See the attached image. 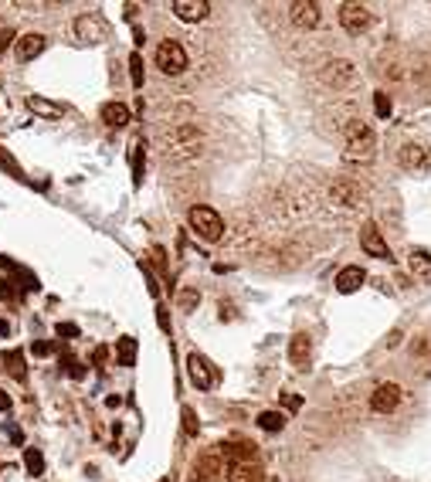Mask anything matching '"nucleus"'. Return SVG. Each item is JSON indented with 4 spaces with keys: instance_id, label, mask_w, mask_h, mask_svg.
Returning <instances> with one entry per match:
<instances>
[{
    "instance_id": "20",
    "label": "nucleus",
    "mask_w": 431,
    "mask_h": 482,
    "mask_svg": "<svg viewBox=\"0 0 431 482\" xmlns=\"http://www.w3.org/2000/svg\"><path fill=\"white\" fill-rule=\"evenodd\" d=\"M27 109H31L34 116H41V119H61V116H65V105L45 99V96H31V99H27Z\"/></svg>"
},
{
    "instance_id": "39",
    "label": "nucleus",
    "mask_w": 431,
    "mask_h": 482,
    "mask_svg": "<svg viewBox=\"0 0 431 482\" xmlns=\"http://www.w3.org/2000/svg\"><path fill=\"white\" fill-rule=\"evenodd\" d=\"M0 411H10V394L0 387Z\"/></svg>"
},
{
    "instance_id": "2",
    "label": "nucleus",
    "mask_w": 431,
    "mask_h": 482,
    "mask_svg": "<svg viewBox=\"0 0 431 482\" xmlns=\"http://www.w3.org/2000/svg\"><path fill=\"white\" fill-rule=\"evenodd\" d=\"M343 136H347V143H343V160H350V163H370V160H374V153H377V136H374V129L367 126V123L350 119Z\"/></svg>"
},
{
    "instance_id": "19",
    "label": "nucleus",
    "mask_w": 431,
    "mask_h": 482,
    "mask_svg": "<svg viewBox=\"0 0 431 482\" xmlns=\"http://www.w3.org/2000/svg\"><path fill=\"white\" fill-rule=\"evenodd\" d=\"M228 482H258L252 458H228Z\"/></svg>"
},
{
    "instance_id": "8",
    "label": "nucleus",
    "mask_w": 431,
    "mask_h": 482,
    "mask_svg": "<svg viewBox=\"0 0 431 482\" xmlns=\"http://www.w3.org/2000/svg\"><path fill=\"white\" fill-rule=\"evenodd\" d=\"M360 248L367 255H374V258H384V262H391V248H387V241H384V234L377 231L374 221H367L363 228H360Z\"/></svg>"
},
{
    "instance_id": "35",
    "label": "nucleus",
    "mask_w": 431,
    "mask_h": 482,
    "mask_svg": "<svg viewBox=\"0 0 431 482\" xmlns=\"http://www.w3.org/2000/svg\"><path fill=\"white\" fill-rule=\"evenodd\" d=\"M54 330H58V336H78V333H82L75 323H58Z\"/></svg>"
},
{
    "instance_id": "17",
    "label": "nucleus",
    "mask_w": 431,
    "mask_h": 482,
    "mask_svg": "<svg viewBox=\"0 0 431 482\" xmlns=\"http://www.w3.org/2000/svg\"><path fill=\"white\" fill-rule=\"evenodd\" d=\"M99 116H102V123H105V126L123 129V126H129V116H133V112H129L123 102H105V105L99 109Z\"/></svg>"
},
{
    "instance_id": "26",
    "label": "nucleus",
    "mask_w": 431,
    "mask_h": 482,
    "mask_svg": "<svg viewBox=\"0 0 431 482\" xmlns=\"http://www.w3.org/2000/svg\"><path fill=\"white\" fill-rule=\"evenodd\" d=\"M24 469L31 476H45V455H41V449H24Z\"/></svg>"
},
{
    "instance_id": "14",
    "label": "nucleus",
    "mask_w": 431,
    "mask_h": 482,
    "mask_svg": "<svg viewBox=\"0 0 431 482\" xmlns=\"http://www.w3.org/2000/svg\"><path fill=\"white\" fill-rule=\"evenodd\" d=\"M354 65L350 61H343V58H336V61H330L326 68H323V82L326 85H333V89H343V85H350L354 82Z\"/></svg>"
},
{
    "instance_id": "16",
    "label": "nucleus",
    "mask_w": 431,
    "mask_h": 482,
    "mask_svg": "<svg viewBox=\"0 0 431 482\" xmlns=\"http://www.w3.org/2000/svg\"><path fill=\"white\" fill-rule=\"evenodd\" d=\"M45 45H48L45 34H34V31H31V34H24L21 41H14V54H17V61H34V58L45 51Z\"/></svg>"
},
{
    "instance_id": "13",
    "label": "nucleus",
    "mask_w": 431,
    "mask_h": 482,
    "mask_svg": "<svg viewBox=\"0 0 431 482\" xmlns=\"http://www.w3.org/2000/svg\"><path fill=\"white\" fill-rule=\"evenodd\" d=\"M207 10H211L207 0H174V14H177L183 24H197V21H204Z\"/></svg>"
},
{
    "instance_id": "3",
    "label": "nucleus",
    "mask_w": 431,
    "mask_h": 482,
    "mask_svg": "<svg viewBox=\"0 0 431 482\" xmlns=\"http://www.w3.org/2000/svg\"><path fill=\"white\" fill-rule=\"evenodd\" d=\"M187 225H190V231H194L197 238H204V241H221V234H225V218H221L214 207H204V204H197V207L187 211Z\"/></svg>"
},
{
    "instance_id": "28",
    "label": "nucleus",
    "mask_w": 431,
    "mask_h": 482,
    "mask_svg": "<svg viewBox=\"0 0 431 482\" xmlns=\"http://www.w3.org/2000/svg\"><path fill=\"white\" fill-rule=\"evenodd\" d=\"M197 303H201V292H197V289H183V292L177 296V306L183 309V312L197 309Z\"/></svg>"
},
{
    "instance_id": "12",
    "label": "nucleus",
    "mask_w": 431,
    "mask_h": 482,
    "mask_svg": "<svg viewBox=\"0 0 431 482\" xmlns=\"http://www.w3.org/2000/svg\"><path fill=\"white\" fill-rule=\"evenodd\" d=\"M333 204H340V207H360L363 204V190L356 187L354 180H336L330 190Z\"/></svg>"
},
{
    "instance_id": "41",
    "label": "nucleus",
    "mask_w": 431,
    "mask_h": 482,
    "mask_svg": "<svg viewBox=\"0 0 431 482\" xmlns=\"http://www.w3.org/2000/svg\"><path fill=\"white\" fill-rule=\"evenodd\" d=\"M221 319H234V309H231V306H225V303H221Z\"/></svg>"
},
{
    "instance_id": "42",
    "label": "nucleus",
    "mask_w": 431,
    "mask_h": 482,
    "mask_svg": "<svg viewBox=\"0 0 431 482\" xmlns=\"http://www.w3.org/2000/svg\"><path fill=\"white\" fill-rule=\"evenodd\" d=\"M0 336H10V323L7 319H0Z\"/></svg>"
},
{
    "instance_id": "34",
    "label": "nucleus",
    "mask_w": 431,
    "mask_h": 482,
    "mask_svg": "<svg viewBox=\"0 0 431 482\" xmlns=\"http://www.w3.org/2000/svg\"><path fill=\"white\" fill-rule=\"evenodd\" d=\"M156 323H160V330L170 333V316H167V306H156Z\"/></svg>"
},
{
    "instance_id": "25",
    "label": "nucleus",
    "mask_w": 431,
    "mask_h": 482,
    "mask_svg": "<svg viewBox=\"0 0 431 482\" xmlns=\"http://www.w3.org/2000/svg\"><path fill=\"white\" fill-rule=\"evenodd\" d=\"M258 428L262 432H282L285 428V414L282 411H262L258 414Z\"/></svg>"
},
{
    "instance_id": "11",
    "label": "nucleus",
    "mask_w": 431,
    "mask_h": 482,
    "mask_svg": "<svg viewBox=\"0 0 431 482\" xmlns=\"http://www.w3.org/2000/svg\"><path fill=\"white\" fill-rule=\"evenodd\" d=\"M398 160H401V167L411 170V174H421V170L431 167V153L425 146H418V143H404L401 153H398Z\"/></svg>"
},
{
    "instance_id": "22",
    "label": "nucleus",
    "mask_w": 431,
    "mask_h": 482,
    "mask_svg": "<svg viewBox=\"0 0 431 482\" xmlns=\"http://www.w3.org/2000/svg\"><path fill=\"white\" fill-rule=\"evenodd\" d=\"M3 370H7L14 381H27L24 354H21V350H7V354H3Z\"/></svg>"
},
{
    "instance_id": "6",
    "label": "nucleus",
    "mask_w": 431,
    "mask_h": 482,
    "mask_svg": "<svg viewBox=\"0 0 431 482\" xmlns=\"http://www.w3.org/2000/svg\"><path fill=\"white\" fill-rule=\"evenodd\" d=\"M340 24H343V31H350V34H363L367 27L374 24V14L363 3H343L340 7Z\"/></svg>"
},
{
    "instance_id": "24",
    "label": "nucleus",
    "mask_w": 431,
    "mask_h": 482,
    "mask_svg": "<svg viewBox=\"0 0 431 482\" xmlns=\"http://www.w3.org/2000/svg\"><path fill=\"white\" fill-rule=\"evenodd\" d=\"M116 360H119V367H133L136 363V340L133 336L116 340Z\"/></svg>"
},
{
    "instance_id": "33",
    "label": "nucleus",
    "mask_w": 431,
    "mask_h": 482,
    "mask_svg": "<svg viewBox=\"0 0 431 482\" xmlns=\"http://www.w3.org/2000/svg\"><path fill=\"white\" fill-rule=\"evenodd\" d=\"M54 354V343H51V340H38V343H34V356H51Z\"/></svg>"
},
{
    "instance_id": "5",
    "label": "nucleus",
    "mask_w": 431,
    "mask_h": 482,
    "mask_svg": "<svg viewBox=\"0 0 431 482\" xmlns=\"http://www.w3.org/2000/svg\"><path fill=\"white\" fill-rule=\"evenodd\" d=\"M187 377H190V384L197 391H211L218 384V370H214V363L204 354H190L187 356Z\"/></svg>"
},
{
    "instance_id": "29",
    "label": "nucleus",
    "mask_w": 431,
    "mask_h": 482,
    "mask_svg": "<svg viewBox=\"0 0 431 482\" xmlns=\"http://www.w3.org/2000/svg\"><path fill=\"white\" fill-rule=\"evenodd\" d=\"M374 109H377L381 119H387V116H391V96H387V92H377V96H374Z\"/></svg>"
},
{
    "instance_id": "18",
    "label": "nucleus",
    "mask_w": 431,
    "mask_h": 482,
    "mask_svg": "<svg viewBox=\"0 0 431 482\" xmlns=\"http://www.w3.org/2000/svg\"><path fill=\"white\" fill-rule=\"evenodd\" d=\"M363 282H367V272H363L360 265H347V269L336 276V289H340L343 296H350V292H356Z\"/></svg>"
},
{
    "instance_id": "23",
    "label": "nucleus",
    "mask_w": 431,
    "mask_h": 482,
    "mask_svg": "<svg viewBox=\"0 0 431 482\" xmlns=\"http://www.w3.org/2000/svg\"><path fill=\"white\" fill-rule=\"evenodd\" d=\"M143 167H146V143L136 140L133 143V183L143 187Z\"/></svg>"
},
{
    "instance_id": "36",
    "label": "nucleus",
    "mask_w": 431,
    "mask_h": 482,
    "mask_svg": "<svg viewBox=\"0 0 431 482\" xmlns=\"http://www.w3.org/2000/svg\"><path fill=\"white\" fill-rule=\"evenodd\" d=\"M282 405L289 407V411H296V407L303 405V398H296V394H282Z\"/></svg>"
},
{
    "instance_id": "10",
    "label": "nucleus",
    "mask_w": 431,
    "mask_h": 482,
    "mask_svg": "<svg viewBox=\"0 0 431 482\" xmlns=\"http://www.w3.org/2000/svg\"><path fill=\"white\" fill-rule=\"evenodd\" d=\"M398 405H401V387H398V384H381V387H374L370 407H374L377 414H391V411H398Z\"/></svg>"
},
{
    "instance_id": "38",
    "label": "nucleus",
    "mask_w": 431,
    "mask_h": 482,
    "mask_svg": "<svg viewBox=\"0 0 431 482\" xmlns=\"http://www.w3.org/2000/svg\"><path fill=\"white\" fill-rule=\"evenodd\" d=\"M10 285H14V282H0V299H10V296H14Z\"/></svg>"
},
{
    "instance_id": "37",
    "label": "nucleus",
    "mask_w": 431,
    "mask_h": 482,
    "mask_svg": "<svg viewBox=\"0 0 431 482\" xmlns=\"http://www.w3.org/2000/svg\"><path fill=\"white\" fill-rule=\"evenodd\" d=\"M10 41H14V31H10V27H3V31H0V54H3V48H7Z\"/></svg>"
},
{
    "instance_id": "31",
    "label": "nucleus",
    "mask_w": 431,
    "mask_h": 482,
    "mask_svg": "<svg viewBox=\"0 0 431 482\" xmlns=\"http://www.w3.org/2000/svg\"><path fill=\"white\" fill-rule=\"evenodd\" d=\"M139 269H143V276H146V289H150V296H153V299H160V285H156V276L150 272V265H143V262H139Z\"/></svg>"
},
{
    "instance_id": "27",
    "label": "nucleus",
    "mask_w": 431,
    "mask_h": 482,
    "mask_svg": "<svg viewBox=\"0 0 431 482\" xmlns=\"http://www.w3.org/2000/svg\"><path fill=\"white\" fill-rule=\"evenodd\" d=\"M129 78H133V85H136V89H143V54H139V51H133V54H129Z\"/></svg>"
},
{
    "instance_id": "32",
    "label": "nucleus",
    "mask_w": 431,
    "mask_h": 482,
    "mask_svg": "<svg viewBox=\"0 0 431 482\" xmlns=\"http://www.w3.org/2000/svg\"><path fill=\"white\" fill-rule=\"evenodd\" d=\"M3 435H7V438H10L14 445H24V432H21V428H17L14 421H7V425H3Z\"/></svg>"
},
{
    "instance_id": "21",
    "label": "nucleus",
    "mask_w": 431,
    "mask_h": 482,
    "mask_svg": "<svg viewBox=\"0 0 431 482\" xmlns=\"http://www.w3.org/2000/svg\"><path fill=\"white\" fill-rule=\"evenodd\" d=\"M407 265H411V272L418 276V279L431 282V255L425 248H414V252L407 255Z\"/></svg>"
},
{
    "instance_id": "15",
    "label": "nucleus",
    "mask_w": 431,
    "mask_h": 482,
    "mask_svg": "<svg viewBox=\"0 0 431 482\" xmlns=\"http://www.w3.org/2000/svg\"><path fill=\"white\" fill-rule=\"evenodd\" d=\"M289 360H292V367H299V370H305V367L312 363V340H309L305 333H296V336L289 340Z\"/></svg>"
},
{
    "instance_id": "40",
    "label": "nucleus",
    "mask_w": 431,
    "mask_h": 482,
    "mask_svg": "<svg viewBox=\"0 0 431 482\" xmlns=\"http://www.w3.org/2000/svg\"><path fill=\"white\" fill-rule=\"evenodd\" d=\"M133 38H136V45H143L146 41V31L143 27H133Z\"/></svg>"
},
{
    "instance_id": "4",
    "label": "nucleus",
    "mask_w": 431,
    "mask_h": 482,
    "mask_svg": "<svg viewBox=\"0 0 431 482\" xmlns=\"http://www.w3.org/2000/svg\"><path fill=\"white\" fill-rule=\"evenodd\" d=\"M156 68L163 72V75H180L183 68H187V51L180 41L174 38H167L160 48H156Z\"/></svg>"
},
{
    "instance_id": "1",
    "label": "nucleus",
    "mask_w": 431,
    "mask_h": 482,
    "mask_svg": "<svg viewBox=\"0 0 431 482\" xmlns=\"http://www.w3.org/2000/svg\"><path fill=\"white\" fill-rule=\"evenodd\" d=\"M204 150V136L194 123H174L163 133V156L167 163H194Z\"/></svg>"
},
{
    "instance_id": "7",
    "label": "nucleus",
    "mask_w": 431,
    "mask_h": 482,
    "mask_svg": "<svg viewBox=\"0 0 431 482\" xmlns=\"http://www.w3.org/2000/svg\"><path fill=\"white\" fill-rule=\"evenodd\" d=\"M105 21H102L99 14H78L75 17V34L78 41H85V45H99V41H105Z\"/></svg>"
},
{
    "instance_id": "30",
    "label": "nucleus",
    "mask_w": 431,
    "mask_h": 482,
    "mask_svg": "<svg viewBox=\"0 0 431 482\" xmlns=\"http://www.w3.org/2000/svg\"><path fill=\"white\" fill-rule=\"evenodd\" d=\"M197 414H194V407H183V432L187 435H197Z\"/></svg>"
},
{
    "instance_id": "9",
    "label": "nucleus",
    "mask_w": 431,
    "mask_h": 482,
    "mask_svg": "<svg viewBox=\"0 0 431 482\" xmlns=\"http://www.w3.org/2000/svg\"><path fill=\"white\" fill-rule=\"evenodd\" d=\"M289 17L296 27L312 31V27H319V3L316 0H296V3H289Z\"/></svg>"
}]
</instances>
